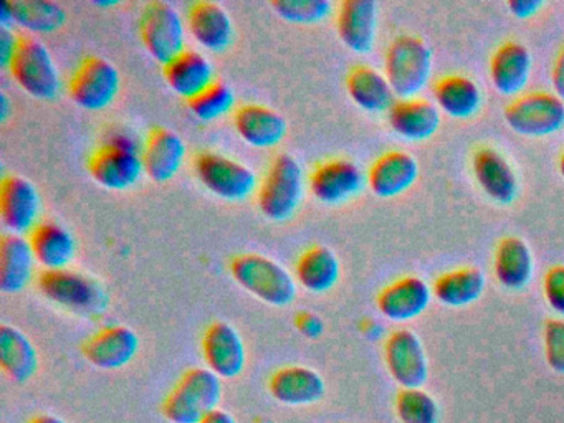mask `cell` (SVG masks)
Wrapping results in <instances>:
<instances>
[{
	"mask_svg": "<svg viewBox=\"0 0 564 423\" xmlns=\"http://www.w3.org/2000/svg\"><path fill=\"white\" fill-rule=\"evenodd\" d=\"M229 268L234 280L263 303L285 307L295 301V278L272 258L257 253L237 254Z\"/></svg>",
	"mask_w": 564,
	"mask_h": 423,
	"instance_id": "obj_1",
	"label": "cell"
},
{
	"mask_svg": "<svg viewBox=\"0 0 564 423\" xmlns=\"http://www.w3.org/2000/svg\"><path fill=\"white\" fill-rule=\"evenodd\" d=\"M223 400V379L210 369L196 367L187 370L176 383L163 412L171 423H200L219 409Z\"/></svg>",
	"mask_w": 564,
	"mask_h": 423,
	"instance_id": "obj_2",
	"label": "cell"
},
{
	"mask_svg": "<svg viewBox=\"0 0 564 423\" xmlns=\"http://www.w3.org/2000/svg\"><path fill=\"white\" fill-rule=\"evenodd\" d=\"M305 194V172L293 155L279 154L257 191V205L267 218L285 221L295 215Z\"/></svg>",
	"mask_w": 564,
	"mask_h": 423,
	"instance_id": "obj_3",
	"label": "cell"
},
{
	"mask_svg": "<svg viewBox=\"0 0 564 423\" xmlns=\"http://www.w3.org/2000/svg\"><path fill=\"white\" fill-rule=\"evenodd\" d=\"M432 73V52L424 40L399 35L384 55V76L399 98H415L427 85Z\"/></svg>",
	"mask_w": 564,
	"mask_h": 423,
	"instance_id": "obj_4",
	"label": "cell"
},
{
	"mask_svg": "<svg viewBox=\"0 0 564 423\" xmlns=\"http://www.w3.org/2000/svg\"><path fill=\"white\" fill-rule=\"evenodd\" d=\"M39 290L52 303L85 317L100 316L110 303L107 291L98 281L68 268L44 271L39 276Z\"/></svg>",
	"mask_w": 564,
	"mask_h": 423,
	"instance_id": "obj_5",
	"label": "cell"
},
{
	"mask_svg": "<svg viewBox=\"0 0 564 423\" xmlns=\"http://www.w3.org/2000/svg\"><path fill=\"white\" fill-rule=\"evenodd\" d=\"M9 72L15 83L34 98L54 99L61 93L62 78L57 63L51 50L34 36H21Z\"/></svg>",
	"mask_w": 564,
	"mask_h": 423,
	"instance_id": "obj_6",
	"label": "cell"
},
{
	"mask_svg": "<svg viewBox=\"0 0 564 423\" xmlns=\"http://www.w3.org/2000/svg\"><path fill=\"white\" fill-rule=\"evenodd\" d=\"M141 42L161 65H167L186 50V26L173 3L154 0L141 12Z\"/></svg>",
	"mask_w": 564,
	"mask_h": 423,
	"instance_id": "obj_7",
	"label": "cell"
},
{
	"mask_svg": "<svg viewBox=\"0 0 564 423\" xmlns=\"http://www.w3.org/2000/svg\"><path fill=\"white\" fill-rule=\"evenodd\" d=\"M194 172L207 191L227 202H242L259 191L256 172L242 162L217 152H200Z\"/></svg>",
	"mask_w": 564,
	"mask_h": 423,
	"instance_id": "obj_8",
	"label": "cell"
},
{
	"mask_svg": "<svg viewBox=\"0 0 564 423\" xmlns=\"http://www.w3.org/2000/svg\"><path fill=\"white\" fill-rule=\"evenodd\" d=\"M505 121L521 135L544 138L564 126V101L554 93L530 91L505 108Z\"/></svg>",
	"mask_w": 564,
	"mask_h": 423,
	"instance_id": "obj_9",
	"label": "cell"
},
{
	"mask_svg": "<svg viewBox=\"0 0 564 423\" xmlns=\"http://www.w3.org/2000/svg\"><path fill=\"white\" fill-rule=\"evenodd\" d=\"M88 171L101 187L127 191L133 187L144 172L141 151L123 138H115L100 145L88 159Z\"/></svg>",
	"mask_w": 564,
	"mask_h": 423,
	"instance_id": "obj_10",
	"label": "cell"
},
{
	"mask_svg": "<svg viewBox=\"0 0 564 423\" xmlns=\"http://www.w3.org/2000/svg\"><path fill=\"white\" fill-rule=\"evenodd\" d=\"M121 76L117 66L101 56H87L72 75L68 93L75 105L87 111H101L117 98Z\"/></svg>",
	"mask_w": 564,
	"mask_h": 423,
	"instance_id": "obj_11",
	"label": "cell"
},
{
	"mask_svg": "<svg viewBox=\"0 0 564 423\" xmlns=\"http://www.w3.org/2000/svg\"><path fill=\"white\" fill-rule=\"evenodd\" d=\"M37 187L21 175H6L0 185V217L11 234L31 235L41 218Z\"/></svg>",
	"mask_w": 564,
	"mask_h": 423,
	"instance_id": "obj_12",
	"label": "cell"
},
{
	"mask_svg": "<svg viewBox=\"0 0 564 423\" xmlns=\"http://www.w3.org/2000/svg\"><path fill=\"white\" fill-rule=\"evenodd\" d=\"M389 373L402 389H421L429 377V362L422 340L409 329L394 330L384 344Z\"/></svg>",
	"mask_w": 564,
	"mask_h": 423,
	"instance_id": "obj_13",
	"label": "cell"
},
{
	"mask_svg": "<svg viewBox=\"0 0 564 423\" xmlns=\"http://www.w3.org/2000/svg\"><path fill=\"white\" fill-rule=\"evenodd\" d=\"M368 184L365 172L348 159H329L313 169L308 178L310 192L316 200L338 205L351 200Z\"/></svg>",
	"mask_w": 564,
	"mask_h": 423,
	"instance_id": "obj_14",
	"label": "cell"
},
{
	"mask_svg": "<svg viewBox=\"0 0 564 423\" xmlns=\"http://www.w3.org/2000/svg\"><path fill=\"white\" fill-rule=\"evenodd\" d=\"M204 360L207 369L220 379H236L246 369L247 350L236 327L217 321L207 327L203 337Z\"/></svg>",
	"mask_w": 564,
	"mask_h": 423,
	"instance_id": "obj_15",
	"label": "cell"
},
{
	"mask_svg": "<svg viewBox=\"0 0 564 423\" xmlns=\"http://www.w3.org/2000/svg\"><path fill=\"white\" fill-rule=\"evenodd\" d=\"M140 350V337L131 327L108 326L85 343L84 354L91 366L104 370H118L133 362Z\"/></svg>",
	"mask_w": 564,
	"mask_h": 423,
	"instance_id": "obj_16",
	"label": "cell"
},
{
	"mask_svg": "<svg viewBox=\"0 0 564 423\" xmlns=\"http://www.w3.org/2000/svg\"><path fill=\"white\" fill-rule=\"evenodd\" d=\"M186 154V142L177 132L167 128H154L141 148L144 172L154 182H167L176 177Z\"/></svg>",
	"mask_w": 564,
	"mask_h": 423,
	"instance_id": "obj_17",
	"label": "cell"
},
{
	"mask_svg": "<svg viewBox=\"0 0 564 423\" xmlns=\"http://www.w3.org/2000/svg\"><path fill=\"white\" fill-rule=\"evenodd\" d=\"M339 40L351 52L369 53L378 33V3L375 0H345L336 13Z\"/></svg>",
	"mask_w": 564,
	"mask_h": 423,
	"instance_id": "obj_18",
	"label": "cell"
},
{
	"mask_svg": "<svg viewBox=\"0 0 564 423\" xmlns=\"http://www.w3.org/2000/svg\"><path fill=\"white\" fill-rule=\"evenodd\" d=\"M187 29L203 48L226 52L232 45L236 30L229 12L220 3L199 0L187 12Z\"/></svg>",
	"mask_w": 564,
	"mask_h": 423,
	"instance_id": "obj_19",
	"label": "cell"
},
{
	"mask_svg": "<svg viewBox=\"0 0 564 423\" xmlns=\"http://www.w3.org/2000/svg\"><path fill=\"white\" fill-rule=\"evenodd\" d=\"M419 177V164L414 155L404 151H389L379 155L368 174V187L381 198L398 197L414 185Z\"/></svg>",
	"mask_w": 564,
	"mask_h": 423,
	"instance_id": "obj_20",
	"label": "cell"
},
{
	"mask_svg": "<svg viewBox=\"0 0 564 423\" xmlns=\"http://www.w3.org/2000/svg\"><path fill=\"white\" fill-rule=\"evenodd\" d=\"M432 291L419 276H402L378 294V310L395 323L415 319L431 304Z\"/></svg>",
	"mask_w": 564,
	"mask_h": 423,
	"instance_id": "obj_21",
	"label": "cell"
},
{
	"mask_svg": "<svg viewBox=\"0 0 564 423\" xmlns=\"http://www.w3.org/2000/svg\"><path fill=\"white\" fill-rule=\"evenodd\" d=\"M164 79L181 98H197L216 83L213 63L197 50H184L173 62L164 65Z\"/></svg>",
	"mask_w": 564,
	"mask_h": 423,
	"instance_id": "obj_22",
	"label": "cell"
},
{
	"mask_svg": "<svg viewBox=\"0 0 564 423\" xmlns=\"http://www.w3.org/2000/svg\"><path fill=\"white\" fill-rule=\"evenodd\" d=\"M392 131L409 141L432 138L441 126V111L434 102L424 98H399L388 111Z\"/></svg>",
	"mask_w": 564,
	"mask_h": 423,
	"instance_id": "obj_23",
	"label": "cell"
},
{
	"mask_svg": "<svg viewBox=\"0 0 564 423\" xmlns=\"http://www.w3.org/2000/svg\"><path fill=\"white\" fill-rule=\"evenodd\" d=\"M478 185L498 204L508 205L517 198L518 178L510 162L494 148H478L471 158Z\"/></svg>",
	"mask_w": 564,
	"mask_h": 423,
	"instance_id": "obj_24",
	"label": "cell"
},
{
	"mask_svg": "<svg viewBox=\"0 0 564 423\" xmlns=\"http://www.w3.org/2000/svg\"><path fill=\"white\" fill-rule=\"evenodd\" d=\"M270 393L285 405L302 406L319 402L325 397V379L316 370L303 366L283 367L273 373Z\"/></svg>",
	"mask_w": 564,
	"mask_h": 423,
	"instance_id": "obj_25",
	"label": "cell"
},
{
	"mask_svg": "<svg viewBox=\"0 0 564 423\" xmlns=\"http://www.w3.org/2000/svg\"><path fill=\"white\" fill-rule=\"evenodd\" d=\"M237 134L257 149H272L283 141L286 121L269 106L243 105L234 116Z\"/></svg>",
	"mask_w": 564,
	"mask_h": 423,
	"instance_id": "obj_26",
	"label": "cell"
},
{
	"mask_svg": "<svg viewBox=\"0 0 564 423\" xmlns=\"http://www.w3.org/2000/svg\"><path fill=\"white\" fill-rule=\"evenodd\" d=\"M35 263L29 238L4 235L0 240V290L6 294L21 293L34 278Z\"/></svg>",
	"mask_w": 564,
	"mask_h": 423,
	"instance_id": "obj_27",
	"label": "cell"
},
{
	"mask_svg": "<svg viewBox=\"0 0 564 423\" xmlns=\"http://www.w3.org/2000/svg\"><path fill=\"white\" fill-rule=\"evenodd\" d=\"M531 73V53L514 40L501 43L490 59V78L501 95H517L527 86Z\"/></svg>",
	"mask_w": 564,
	"mask_h": 423,
	"instance_id": "obj_28",
	"label": "cell"
},
{
	"mask_svg": "<svg viewBox=\"0 0 564 423\" xmlns=\"http://www.w3.org/2000/svg\"><path fill=\"white\" fill-rule=\"evenodd\" d=\"M29 241L35 260L45 271L65 270L77 251L74 235L55 221H41L29 235Z\"/></svg>",
	"mask_w": 564,
	"mask_h": 423,
	"instance_id": "obj_29",
	"label": "cell"
},
{
	"mask_svg": "<svg viewBox=\"0 0 564 423\" xmlns=\"http://www.w3.org/2000/svg\"><path fill=\"white\" fill-rule=\"evenodd\" d=\"M0 366L14 382L24 383L39 369V352L34 343L18 327L0 326Z\"/></svg>",
	"mask_w": 564,
	"mask_h": 423,
	"instance_id": "obj_30",
	"label": "cell"
},
{
	"mask_svg": "<svg viewBox=\"0 0 564 423\" xmlns=\"http://www.w3.org/2000/svg\"><path fill=\"white\" fill-rule=\"evenodd\" d=\"M346 89L349 98L369 112L389 111L394 99V91L388 78L378 69L368 65H358L346 76Z\"/></svg>",
	"mask_w": 564,
	"mask_h": 423,
	"instance_id": "obj_31",
	"label": "cell"
},
{
	"mask_svg": "<svg viewBox=\"0 0 564 423\" xmlns=\"http://www.w3.org/2000/svg\"><path fill=\"white\" fill-rule=\"evenodd\" d=\"M341 273L338 257L328 247H312L299 258L295 280L310 293H328L336 286Z\"/></svg>",
	"mask_w": 564,
	"mask_h": 423,
	"instance_id": "obj_32",
	"label": "cell"
},
{
	"mask_svg": "<svg viewBox=\"0 0 564 423\" xmlns=\"http://www.w3.org/2000/svg\"><path fill=\"white\" fill-rule=\"evenodd\" d=\"M494 271L501 286L521 290L533 276V254L518 237L501 238L495 251Z\"/></svg>",
	"mask_w": 564,
	"mask_h": 423,
	"instance_id": "obj_33",
	"label": "cell"
},
{
	"mask_svg": "<svg viewBox=\"0 0 564 423\" xmlns=\"http://www.w3.org/2000/svg\"><path fill=\"white\" fill-rule=\"evenodd\" d=\"M434 99L445 115L467 119L480 109L481 91L468 76L447 75L435 82Z\"/></svg>",
	"mask_w": 564,
	"mask_h": 423,
	"instance_id": "obj_34",
	"label": "cell"
},
{
	"mask_svg": "<svg viewBox=\"0 0 564 423\" xmlns=\"http://www.w3.org/2000/svg\"><path fill=\"white\" fill-rule=\"evenodd\" d=\"M485 274L477 267L458 268L434 281L432 294L448 307H464L484 294Z\"/></svg>",
	"mask_w": 564,
	"mask_h": 423,
	"instance_id": "obj_35",
	"label": "cell"
},
{
	"mask_svg": "<svg viewBox=\"0 0 564 423\" xmlns=\"http://www.w3.org/2000/svg\"><path fill=\"white\" fill-rule=\"evenodd\" d=\"M11 9L15 25L34 33H52L67 22V10L48 0H12Z\"/></svg>",
	"mask_w": 564,
	"mask_h": 423,
	"instance_id": "obj_36",
	"label": "cell"
},
{
	"mask_svg": "<svg viewBox=\"0 0 564 423\" xmlns=\"http://www.w3.org/2000/svg\"><path fill=\"white\" fill-rule=\"evenodd\" d=\"M234 106H236V95L232 88L220 82L214 83L206 91L189 101L191 112L204 122L217 121L223 116L229 115Z\"/></svg>",
	"mask_w": 564,
	"mask_h": 423,
	"instance_id": "obj_37",
	"label": "cell"
},
{
	"mask_svg": "<svg viewBox=\"0 0 564 423\" xmlns=\"http://www.w3.org/2000/svg\"><path fill=\"white\" fill-rule=\"evenodd\" d=\"M395 412L402 423H437L438 405L422 389H402L395 399Z\"/></svg>",
	"mask_w": 564,
	"mask_h": 423,
	"instance_id": "obj_38",
	"label": "cell"
},
{
	"mask_svg": "<svg viewBox=\"0 0 564 423\" xmlns=\"http://www.w3.org/2000/svg\"><path fill=\"white\" fill-rule=\"evenodd\" d=\"M272 9L286 22L312 25L328 19L333 3L329 0H273Z\"/></svg>",
	"mask_w": 564,
	"mask_h": 423,
	"instance_id": "obj_39",
	"label": "cell"
},
{
	"mask_svg": "<svg viewBox=\"0 0 564 423\" xmlns=\"http://www.w3.org/2000/svg\"><path fill=\"white\" fill-rule=\"evenodd\" d=\"M544 356L547 366L564 376V319H550L544 324Z\"/></svg>",
	"mask_w": 564,
	"mask_h": 423,
	"instance_id": "obj_40",
	"label": "cell"
},
{
	"mask_svg": "<svg viewBox=\"0 0 564 423\" xmlns=\"http://www.w3.org/2000/svg\"><path fill=\"white\" fill-rule=\"evenodd\" d=\"M544 300L554 313L564 316V264H554L543 280Z\"/></svg>",
	"mask_w": 564,
	"mask_h": 423,
	"instance_id": "obj_41",
	"label": "cell"
},
{
	"mask_svg": "<svg viewBox=\"0 0 564 423\" xmlns=\"http://www.w3.org/2000/svg\"><path fill=\"white\" fill-rule=\"evenodd\" d=\"M19 40L21 36H15L11 29H0V65L2 68H9L18 52Z\"/></svg>",
	"mask_w": 564,
	"mask_h": 423,
	"instance_id": "obj_42",
	"label": "cell"
},
{
	"mask_svg": "<svg viewBox=\"0 0 564 423\" xmlns=\"http://www.w3.org/2000/svg\"><path fill=\"white\" fill-rule=\"evenodd\" d=\"M507 6L518 19H530L543 7V2L541 0H510Z\"/></svg>",
	"mask_w": 564,
	"mask_h": 423,
	"instance_id": "obj_43",
	"label": "cell"
},
{
	"mask_svg": "<svg viewBox=\"0 0 564 423\" xmlns=\"http://www.w3.org/2000/svg\"><path fill=\"white\" fill-rule=\"evenodd\" d=\"M299 327L306 337H312V339L322 336L323 330H325L323 321L319 319L316 314L312 313L302 314V316H300Z\"/></svg>",
	"mask_w": 564,
	"mask_h": 423,
	"instance_id": "obj_44",
	"label": "cell"
},
{
	"mask_svg": "<svg viewBox=\"0 0 564 423\" xmlns=\"http://www.w3.org/2000/svg\"><path fill=\"white\" fill-rule=\"evenodd\" d=\"M551 83H553L554 95L560 96L564 101V46L557 53L551 68Z\"/></svg>",
	"mask_w": 564,
	"mask_h": 423,
	"instance_id": "obj_45",
	"label": "cell"
},
{
	"mask_svg": "<svg viewBox=\"0 0 564 423\" xmlns=\"http://www.w3.org/2000/svg\"><path fill=\"white\" fill-rule=\"evenodd\" d=\"M200 423H237V420L232 413L226 412V410L223 409H217L216 412L207 415Z\"/></svg>",
	"mask_w": 564,
	"mask_h": 423,
	"instance_id": "obj_46",
	"label": "cell"
},
{
	"mask_svg": "<svg viewBox=\"0 0 564 423\" xmlns=\"http://www.w3.org/2000/svg\"><path fill=\"white\" fill-rule=\"evenodd\" d=\"M14 25V15H12L11 3L4 2L0 6V29H11Z\"/></svg>",
	"mask_w": 564,
	"mask_h": 423,
	"instance_id": "obj_47",
	"label": "cell"
},
{
	"mask_svg": "<svg viewBox=\"0 0 564 423\" xmlns=\"http://www.w3.org/2000/svg\"><path fill=\"white\" fill-rule=\"evenodd\" d=\"M9 112H11V101L6 93H0V119L8 121Z\"/></svg>",
	"mask_w": 564,
	"mask_h": 423,
	"instance_id": "obj_48",
	"label": "cell"
},
{
	"mask_svg": "<svg viewBox=\"0 0 564 423\" xmlns=\"http://www.w3.org/2000/svg\"><path fill=\"white\" fill-rule=\"evenodd\" d=\"M31 423H67L65 420H62L61 416L55 415H41L35 416Z\"/></svg>",
	"mask_w": 564,
	"mask_h": 423,
	"instance_id": "obj_49",
	"label": "cell"
},
{
	"mask_svg": "<svg viewBox=\"0 0 564 423\" xmlns=\"http://www.w3.org/2000/svg\"><path fill=\"white\" fill-rule=\"evenodd\" d=\"M560 174L563 175L564 178V152L563 155L560 158Z\"/></svg>",
	"mask_w": 564,
	"mask_h": 423,
	"instance_id": "obj_50",
	"label": "cell"
}]
</instances>
